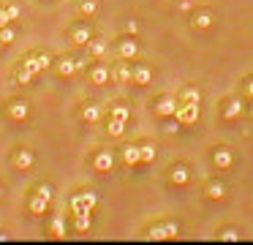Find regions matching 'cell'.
Here are the masks:
<instances>
[{"label": "cell", "instance_id": "obj_1", "mask_svg": "<svg viewBox=\"0 0 253 245\" xmlns=\"http://www.w3.org/2000/svg\"><path fill=\"white\" fill-rule=\"evenodd\" d=\"M95 204H98V194L90 191V188H84L82 194H77L71 199V212L74 215H77V212H93Z\"/></svg>", "mask_w": 253, "mask_h": 245}, {"label": "cell", "instance_id": "obj_2", "mask_svg": "<svg viewBox=\"0 0 253 245\" xmlns=\"http://www.w3.org/2000/svg\"><path fill=\"white\" fill-rule=\"evenodd\" d=\"M49 201H52V185H39L30 199V212L33 215H44L49 210Z\"/></svg>", "mask_w": 253, "mask_h": 245}, {"label": "cell", "instance_id": "obj_3", "mask_svg": "<svg viewBox=\"0 0 253 245\" xmlns=\"http://www.w3.org/2000/svg\"><path fill=\"white\" fill-rule=\"evenodd\" d=\"M22 65H25V68H30L33 74H41L44 68H49V65H52V57L46 52H30L28 57L22 60Z\"/></svg>", "mask_w": 253, "mask_h": 245}, {"label": "cell", "instance_id": "obj_4", "mask_svg": "<svg viewBox=\"0 0 253 245\" xmlns=\"http://www.w3.org/2000/svg\"><path fill=\"white\" fill-rule=\"evenodd\" d=\"M177 120H180L182 125H188V123H196L199 120V101H188V103H182V106H177Z\"/></svg>", "mask_w": 253, "mask_h": 245}, {"label": "cell", "instance_id": "obj_5", "mask_svg": "<svg viewBox=\"0 0 253 245\" xmlns=\"http://www.w3.org/2000/svg\"><path fill=\"white\" fill-rule=\"evenodd\" d=\"M14 163H17V169H22V172L33 169V163H36L33 150H28V147H19V150L14 152Z\"/></svg>", "mask_w": 253, "mask_h": 245}, {"label": "cell", "instance_id": "obj_6", "mask_svg": "<svg viewBox=\"0 0 253 245\" xmlns=\"http://www.w3.org/2000/svg\"><path fill=\"white\" fill-rule=\"evenodd\" d=\"M8 114H11L14 120H28L30 103L22 101V98H14V101H8Z\"/></svg>", "mask_w": 253, "mask_h": 245}, {"label": "cell", "instance_id": "obj_7", "mask_svg": "<svg viewBox=\"0 0 253 245\" xmlns=\"http://www.w3.org/2000/svg\"><path fill=\"white\" fill-rule=\"evenodd\" d=\"M93 38V30L87 25H74L71 27V41L79 44V47H87V41Z\"/></svg>", "mask_w": 253, "mask_h": 245}, {"label": "cell", "instance_id": "obj_8", "mask_svg": "<svg viewBox=\"0 0 253 245\" xmlns=\"http://www.w3.org/2000/svg\"><path fill=\"white\" fill-rule=\"evenodd\" d=\"M155 109H158V114H164V117H171V114L177 112V101L171 96H164V98H158Z\"/></svg>", "mask_w": 253, "mask_h": 245}, {"label": "cell", "instance_id": "obj_9", "mask_svg": "<svg viewBox=\"0 0 253 245\" xmlns=\"http://www.w3.org/2000/svg\"><path fill=\"white\" fill-rule=\"evenodd\" d=\"M93 166L98 169V172H109V169L115 166V158H112V152H109V150H101L98 155H95Z\"/></svg>", "mask_w": 253, "mask_h": 245}, {"label": "cell", "instance_id": "obj_10", "mask_svg": "<svg viewBox=\"0 0 253 245\" xmlns=\"http://www.w3.org/2000/svg\"><path fill=\"white\" fill-rule=\"evenodd\" d=\"M212 161H215V166H218V169H229L234 158H231L229 147H218V150H215V155H212Z\"/></svg>", "mask_w": 253, "mask_h": 245}, {"label": "cell", "instance_id": "obj_11", "mask_svg": "<svg viewBox=\"0 0 253 245\" xmlns=\"http://www.w3.org/2000/svg\"><path fill=\"white\" fill-rule=\"evenodd\" d=\"M57 74L60 76L77 74V57H57Z\"/></svg>", "mask_w": 253, "mask_h": 245}, {"label": "cell", "instance_id": "obj_12", "mask_svg": "<svg viewBox=\"0 0 253 245\" xmlns=\"http://www.w3.org/2000/svg\"><path fill=\"white\" fill-rule=\"evenodd\" d=\"M123 161H126L128 166H133V163L142 161V150H139V145H128V147H123Z\"/></svg>", "mask_w": 253, "mask_h": 245}, {"label": "cell", "instance_id": "obj_13", "mask_svg": "<svg viewBox=\"0 0 253 245\" xmlns=\"http://www.w3.org/2000/svg\"><path fill=\"white\" fill-rule=\"evenodd\" d=\"M82 117L87 120V123H98V120H101V106H98V103H93V101H87V103H84V109H82Z\"/></svg>", "mask_w": 253, "mask_h": 245}, {"label": "cell", "instance_id": "obj_14", "mask_svg": "<svg viewBox=\"0 0 253 245\" xmlns=\"http://www.w3.org/2000/svg\"><path fill=\"white\" fill-rule=\"evenodd\" d=\"M106 79H109V68H106V65H93L90 82H93V85H106Z\"/></svg>", "mask_w": 253, "mask_h": 245}, {"label": "cell", "instance_id": "obj_15", "mask_svg": "<svg viewBox=\"0 0 253 245\" xmlns=\"http://www.w3.org/2000/svg\"><path fill=\"white\" fill-rule=\"evenodd\" d=\"M120 57L123 60L136 57V41H133V38H123L120 41Z\"/></svg>", "mask_w": 253, "mask_h": 245}, {"label": "cell", "instance_id": "obj_16", "mask_svg": "<svg viewBox=\"0 0 253 245\" xmlns=\"http://www.w3.org/2000/svg\"><path fill=\"white\" fill-rule=\"evenodd\" d=\"M74 226H77V232H90V226H93L90 212H77L74 215Z\"/></svg>", "mask_w": 253, "mask_h": 245}, {"label": "cell", "instance_id": "obj_17", "mask_svg": "<svg viewBox=\"0 0 253 245\" xmlns=\"http://www.w3.org/2000/svg\"><path fill=\"white\" fill-rule=\"evenodd\" d=\"M212 25V11H196L193 14V27H210Z\"/></svg>", "mask_w": 253, "mask_h": 245}, {"label": "cell", "instance_id": "obj_18", "mask_svg": "<svg viewBox=\"0 0 253 245\" xmlns=\"http://www.w3.org/2000/svg\"><path fill=\"white\" fill-rule=\"evenodd\" d=\"M150 68L147 65H136V68H133V82H136V85H147L150 82Z\"/></svg>", "mask_w": 253, "mask_h": 245}, {"label": "cell", "instance_id": "obj_19", "mask_svg": "<svg viewBox=\"0 0 253 245\" xmlns=\"http://www.w3.org/2000/svg\"><path fill=\"white\" fill-rule=\"evenodd\" d=\"M171 183H174V185H185L188 183V169L185 166H174V169H171Z\"/></svg>", "mask_w": 253, "mask_h": 245}, {"label": "cell", "instance_id": "obj_20", "mask_svg": "<svg viewBox=\"0 0 253 245\" xmlns=\"http://www.w3.org/2000/svg\"><path fill=\"white\" fill-rule=\"evenodd\" d=\"M98 11V3L95 0H79V14L82 16H93Z\"/></svg>", "mask_w": 253, "mask_h": 245}, {"label": "cell", "instance_id": "obj_21", "mask_svg": "<svg viewBox=\"0 0 253 245\" xmlns=\"http://www.w3.org/2000/svg\"><path fill=\"white\" fill-rule=\"evenodd\" d=\"M240 112H242V101H229V106L223 109V117L226 120H234Z\"/></svg>", "mask_w": 253, "mask_h": 245}, {"label": "cell", "instance_id": "obj_22", "mask_svg": "<svg viewBox=\"0 0 253 245\" xmlns=\"http://www.w3.org/2000/svg\"><path fill=\"white\" fill-rule=\"evenodd\" d=\"M207 196H210V199H223V196H226V188H223L220 183H210V185H207Z\"/></svg>", "mask_w": 253, "mask_h": 245}, {"label": "cell", "instance_id": "obj_23", "mask_svg": "<svg viewBox=\"0 0 253 245\" xmlns=\"http://www.w3.org/2000/svg\"><path fill=\"white\" fill-rule=\"evenodd\" d=\"M87 49H90V54H93V57H101V54L106 52V44H104V41H95V38H90V41H87Z\"/></svg>", "mask_w": 253, "mask_h": 245}, {"label": "cell", "instance_id": "obj_24", "mask_svg": "<svg viewBox=\"0 0 253 245\" xmlns=\"http://www.w3.org/2000/svg\"><path fill=\"white\" fill-rule=\"evenodd\" d=\"M14 38H17V33H14V27H0V44L3 47H8V44H14Z\"/></svg>", "mask_w": 253, "mask_h": 245}, {"label": "cell", "instance_id": "obj_25", "mask_svg": "<svg viewBox=\"0 0 253 245\" xmlns=\"http://www.w3.org/2000/svg\"><path fill=\"white\" fill-rule=\"evenodd\" d=\"M139 150H142V161H144V163L155 161V155H158V150H155V145H139Z\"/></svg>", "mask_w": 253, "mask_h": 245}, {"label": "cell", "instance_id": "obj_26", "mask_svg": "<svg viewBox=\"0 0 253 245\" xmlns=\"http://www.w3.org/2000/svg\"><path fill=\"white\" fill-rule=\"evenodd\" d=\"M123 131H126V120L112 117V120H109V134H112V136H123Z\"/></svg>", "mask_w": 253, "mask_h": 245}, {"label": "cell", "instance_id": "obj_27", "mask_svg": "<svg viewBox=\"0 0 253 245\" xmlns=\"http://www.w3.org/2000/svg\"><path fill=\"white\" fill-rule=\"evenodd\" d=\"M52 234H55V237H66V226H63V218L60 215L52 218Z\"/></svg>", "mask_w": 253, "mask_h": 245}, {"label": "cell", "instance_id": "obj_28", "mask_svg": "<svg viewBox=\"0 0 253 245\" xmlns=\"http://www.w3.org/2000/svg\"><path fill=\"white\" fill-rule=\"evenodd\" d=\"M33 76H36L33 71L22 65V68H19V74H17V82H19V85H30V82H33Z\"/></svg>", "mask_w": 253, "mask_h": 245}, {"label": "cell", "instance_id": "obj_29", "mask_svg": "<svg viewBox=\"0 0 253 245\" xmlns=\"http://www.w3.org/2000/svg\"><path fill=\"white\" fill-rule=\"evenodd\" d=\"M128 106H123V103H115V106H112V117H117V120H128Z\"/></svg>", "mask_w": 253, "mask_h": 245}, {"label": "cell", "instance_id": "obj_30", "mask_svg": "<svg viewBox=\"0 0 253 245\" xmlns=\"http://www.w3.org/2000/svg\"><path fill=\"white\" fill-rule=\"evenodd\" d=\"M117 79H120V82H128V79H133V71L128 68L126 63H123L120 68H117Z\"/></svg>", "mask_w": 253, "mask_h": 245}, {"label": "cell", "instance_id": "obj_31", "mask_svg": "<svg viewBox=\"0 0 253 245\" xmlns=\"http://www.w3.org/2000/svg\"><path fill=\"white\" fill-rule=\"evenodd\" d=\"M147 237H150V240H166L169 234H166V229H164V226H153V229H150Z\"/></svg>", "mask_w": 253, "mask_h": 245}, {"label": "cell", "instance_id": "obj_32", "mask_svg": "<svg viewBox=\"0 0 253 245\" xmlns=\"http://www.w3.org/2000/svg\"><path fill=\"white\" fill-rule=\"evenodd\" d=\"M220 240H223V243H240V232H234V229H226V232L220 234Z\"/></svg>", "mask_w": 253, "mask_h": 245}, {"label": "cell", "instance_id": "obj_33", "mask_svg": "<svg viewBox=\"0 0 253 245\" xmlns=\"http://www.w3.org/2000/svg\"><path fill=\"white\" fill-rule=\"evenodd\" d=\"M6 11H8V16H11V19H19V16H22V8H19L17 3H8Z\"/></svg>", "mask_w": 253, "mask_h": 245}, {"label": "cell", "instance_id": "obj_34", "mask_svg": "<svg viewBox=\"0 0 253 245\" xmlns=\"http://www.w3.org/2000/svg\"><path fill=\"white\" fill-rule=\"evenodd\" d=\"M182 98H185V101H199V90H193V87H185Z\"/></svg>", "mask_w": 253, "mask_h": 245}, {"label": "cell", "instance_id": "obj_35", "mask_svg": "<svg viewBox=\"0 0 253 245\" xmlns=\"http://www.w3.org/2000/svg\"><path fill=\"white\" fill-rule=\"evenodd\" d=\"M164 229H166V234L169 237H177V232H180V226H177L174 221H169V223H164Z\"/></svg>", "mask_w": 253, "mask_h": 245}, {"label": "cell", "instance_id": "obj_36", "mask_svg": "<svg viewBox=\"0 0 253 245\" xmlns=\"http://www.w3.org/2000/svg\"><path fill=\"white\" fill-rule=\"evenodd\" d=\"M11 16H8V11L6 8H0V27H6V25H11Z\"/></svg>", "mask_w": 253, "mask_h": 245}, {"label": "cell", "instance_id": "obj_37", "mask_svg": "<svg viewBox=\"0 0 253 245\" xmlns=\"http://www.w3.org/2000/svg\"><path fill=\"white\" fill-rule=\"evenodd\" d=\"M126 30H128V33H131V36H136V30H139V25H136V22H133V19H128V25H126Z\"/></svg>", "mask_w": 253, "mask_h": 245}, {"label": "cell", "instance_id": "obj_38", "mask_svg": "<svg viewBox=\"0 0 253 245\" xmlns=\"http://www.w3.org/2000/svg\"><path fill=\"white\" fill-rule=\"evenodd\" d=\"M174 131H180V120H177V123H169V125H166V134H174Z\"/></svg>", "mask_w": 253, "mask_h": 245}, {"label": "cell", "instance_id": "obj_39", "mask_svg": "<svg viewBox=\"0 0 253 245\" xmlns=\"http://www.w3.org/2000/svg\"><path fill=\"white\" fill-rule=\"evenodd\" d=\"M245 90H248V96L253 98V79H248V85H245Z\"/></svg>", "mask_w": 253, "mask_h": 245}, {"label": "cell", "instance_id": "obj_40", "mask_svg": "<svg viewBox=\"0 0 253 245\" xmlns=\"http://www.w3.org/2000/svg\"><path fill=\"white\" fill-rule=\"evenodd\" d=\"M3 240H6V234H3V232H0V243H3Z\"/></svg>", "mask_w": 253, "mask_h": 245}]
</instances>
